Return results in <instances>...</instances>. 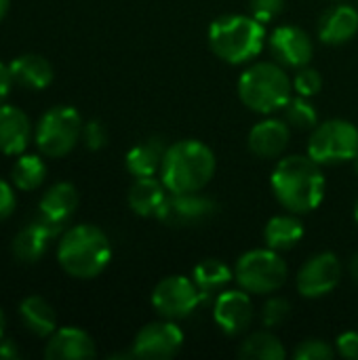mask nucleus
<instances>
[{"label":"nucleus","mask_w":358,"mask_h":360,"mask_svg":"<svg viewBox=\"0 0 358 360\" xmlns=\"http://www.w3.org/2000/svg\"><path fill=\"white\" fill-rule=\"evenodd\" d=\"M19 316L23 327L36 338H49L57 329V316L53 306L38 295H30L21 302Z\"/></svg>","instance_id":"26"},{"label":"nucleus","mask_w":358,"mask_h":360,"mask_svg":"<svg viewBox=\"0 0 358 360\" xmlns=\"http://www.w3.org/2000/svg\"><path fill=\"white\" fill-rule=\"evenodd\" d=\"M19 356H21V352L17 350L15 342H0V359L17 360Z\"/></svg>","instance_id":"38"},{"label":"nucleus","mask_w":358,"mask_h":360,"mask_svg":"<svg viewBox=\"0 0 358 360\" xmlns=\"http://www.w3.org/2000/svg\"><path fill=\"white\" fill-rule=\"evenodd\" d=\"M203 302L205 300L194 281L181 274L165 276L152 291V306L156 314L169 321L188 319Z\"/></svg>","instance_id":"9"},{"label":"nucleus","mask_w":358,"mask_h":360,"mask_svg":"<svg viewBox=\"0 0 358 360\" xmlns=\"http://www.w3.org/2000/svg\"><path fill=\"white\" fill-rule=\"evenodd\" d=\"M283 118L287 120L289 127L300 129V131H312L319 124V114L314 105L310 103L308 97H291L287 105L283 108Z\"/></svg>","instance_id":"29"},{"label":"nucleus","mask_w":358,"mask_h":360,"mask_svg":"<svg viewBox=\"0 0 358 360\" xmlns=\"http://www.w3.org/2000/svg\"><path fill=\"white\" fill-rule=\"evenodd\" d=\"M32 137V122L27 114L11 103L0 105V152L6 156H21Z\"/></svg>","instance_id":"18"},{"label":"nucleus","mask_w":358,"mask_h":360,"mask_svg":"<svg viewBox=\"0 0 358 360\" xmlns=\"http://www.w3.org/2000/svg\"><path fill=\"white\" fill-rule=\"evenodd\" d=\"M304 224L295 213H283V215H274L268 219L266 228H264V243L266 247L283 253L289 251L293 247H298V243L304 238Z\"/></svg>","instance_id":"24"},{"label":"nucleus","mask_w":358,"mask_h":360,"mask_svg":"<svg viewBox=\"0 0 358 360\" xmlns=\"http://www.w3.org/2000/svg\"><path fill=\"white\" fill-rule=\"evenodd\" d=\"M80 139H82V143L89 150L97 152V150H101L108 143V131H106V127L99 120H91V122H87L82 127V137Z\"/></svg>","instance_id":"34"},{"label":"nucleus","mask_w":358,"mask_h":360,"mask_svg":"<svg viewBox=\"0 0 358 360\" xmlns=\"http://www.w3.org/2000/svg\"><path fill=\"white\" fill-rule=\"evenodd\" d=\"M354 219H357V224H358V200H357V205H354Z\"/></svg>","instance_id":"43"},{"label":"nucleus","mask_w":358,"mask_h":360,"mask_svg":"<svg viewBox=\"0 0 358 360\" xmlns=\"http://www.w3.org/2000/svg\"><path fill=\"white\" fill-rule=\"evenodd\" d=\"M289 316H291V304H289V300H285L281 295L270 297L262 308V323L266 329L281 327Z\"/></svg>","instance_id":"30"},{"label":"nucleus","mask_w":358,"mask_h":360,"mask_svg":"<svg viewBox=\"0 0 358 360\" xmlns=\"http://www.w3.org/2000/svg\"><path fill=\"white\" fill-rule=\"evenodd\" d=\"M192 281L198 287L203 300H215L234 281V270L219 259H203L192 270Z\"/></svg>","instance_id":"25"},{"label":"nucleus","mask_w":358,"mask_h":360,"mask_svg":"<svg viewBox=\"0 0 358 360\" xmlns=\"http://www.w3.org/2000/svg\"><path fill=\"white\" fill-rule=\"evenodd\" d=\"M217 169L213 150L198 139H179L165 152L160 179L171 194L200 192L209 186Z\"/></svg>","instance_id":"2"},{"label":"nucleus","mask_w":358,"mask_h":360,"mask_svg":"<svg viewBox=\"0 0 358 360\" xmlns=\"http://www.w3.org/2000/svg\"><path fill=\"white\" fill-rule=\"evenodd\" d=\"M348 274L352 276V281L358 285V253L350 257V264H348Z\"/></svg>","instance_id":"39"},{"label":"nucleus","mask_w":358,"mask_h":360,"mask_svg":"<svg viewBox=\"0 0 358 360\" xmlns=\"http://www.w3.org/2000/svg\"><path fill=\"white\" fill-rule=\"evenodd\" d=\"M15 205H17V198H15V192H13L11 184L0 179V221L13 215Z\"/></svg>","instance_id":"36"},{"label":"nucleus","mask_w":358,"mask_h":360,"mask_svg":"<svg viewBox=\"0 0 358 360\" xmlns=\"http://www.w3.org/2000/svg\"><path fill=\"white\" fill-rule=\"evenodd\" d=\"M333 2H340V0H333Z\"/></svg>","instance_id":"44"},{"label":"nucleus","mask_w":358,"mask_h":360,"mask_svg":"<svg viewBox=\"0 0 358 360\" xmlns=\"http://www.w3.org/2000/svg\"><path fill=\"white\" fill-rule=\"evenodd\" d=\"M335 352L342 359L358 360V331H344L335 340Z\"/></svg>","instance_id":"35"},{"label":"nucleus","mask_w":358,"mask_h":360,"mask_svg":"<svg viewBox=\"0 0 358 360\" xmlns=\"http://www.w3.org/2000/svg\"><path fill=\"white\" fill-rule=\"evenodd\" d=\"M268 44L266 23L249 15H222L209 25V46L230 65L253 61Z\"/></svg>","instance_id":"3"},{"label":"nucleus","mask_w":358,"mask_h":360,"mask_svg":"<svg viewBox=\"0 0 358 360\" xmlns=\"http://www.w3.org/2000/svg\"><path fill=\"white\" fill-rule=\"evenodd\" d=\"M78 209V192L70 181H59L51 186L44 196L40 198L38 217H42L46 224H51L57 232L65 228V224L72 219V215Z\"/></svg>","instance_id":"17"},{"label":"nucleus","mask_w":358,"mask_h":360,"mask_svg":"<svg viewBox=\"0 0 358 360\" xmlns=\"http://www.w3.org/2000/svg\"><path fill=\"white\" fill-rule=\"evenodd\" d=\"M215 213H217V205L213 198L200 192H184V194H169L156 219H160L171 228H192L209 221Z\"/></svg>","instance_id":"12"},{"label":"nucleus","mask_w":358,"mask_h":360,"mask_svg":"<svg viewBox=\"0 0 358 360\" xmlns=\"http://www.w3.org/2000/svg\"><path fill=\"white\" fill-rule=\"evenodd\" d=\"M335 348L325 342V340H319V338H312V340H304L302 344H298L295 352H293V359L295 360H331L335 359Z\"/></svg>","instance_id":"31"},{"label":"nucleus","mask_w":358,"mask_h":360,"mask_svg":"<svg viewBox=\"0 0 358 360\" xmlns=\"http://www.w3.org/2000/svg\"><path fill=\"white\" fill-rule=\"evenodd\" d=\"M255 310L251 293L245 289H226L213 302V321L230 338L245 333L253 323Z\"/></svg>","instance_id":"14"},{"label":"nucleus","mask_w":358,"mask_h":360,"mask_svg":"<svg viewBox=\"0 0 358 360\" xmlns=\"http://www.w3.org/2000/svg\"><path fill=\"white\" fill-rule=\"evenodd\" d=\"M289 266L283 255L270 247L243 253L234 266V281L251 295H272L285 287Z\"/></svg>","instance_id":"6"},{"label":"nucleus","mask_w":358,"mask_h":360,"mask_svg":"<svg viewBox=\"0 0 358 360\" xmlns=\"http://www.w3.org/2000/svg\"><path fill=\"white\" fill-rule=\"evenodd\" d=\"M238 99L255 114L270 116L293 97V80L279 61H255L238 78Z\"/></svg>","instance_id":"5"},{"label":"nucleus","mask_w":358,"mask_h":360,"mask_svg":"<svg viewBox=\"0 0 358 360\" xmlns=\"http://www.w3.org/2000/svg\"><path fill=\"white\" fill-rule=\"evenodd\" d=\"M342 274L344 268L335 253H317L300 268L295 276L298 293L306 300H321L338 289V285L342 283Z\"/></svg>","instance_id":"10"},{"label":"nucleus","mask_w":358,"mask_h":360,"mask_svg":"<svg viewBox=\"0 0 358 360\" xmlns=\"http://www.w3.org/2000/svg\"><path fill=\"white\" fill-rule=\"evenodd\" d=\"M270 186L279 205L295 215L319 209L327 190L321 165L308 154L281 156L272 171Z\"/></svg>","instance_id":"1"},{"label":"nucleus","mask_w":358,"mask_h":360,"mask_svg":"<svg viewBox=\"0 0 358 360\" xmlns=\"http://www.w3.org/2000/svg\"><path fill=\"white\" fill-rule=\"evenodd\" d=\"M323 89V76L319 70L310 68V65H304L298 70L295 78H293V91L302 97H314L319 95V91Z\"/></svg>","instance_id":"32"},{"label":"nucleus","mask_w":358,"mask_h":360,"mask_svg":"<svg viewBox=\"0 0 358 360\" xmlns=\"http://www.w3.org/2000/svg\"><path fill=\"white\" fill-rule=\"evenodd\" d=\"M82 118L72 105H55L44 112L36 124V146L49 158L70 154L82 137Z\"/></svg>","instance_id":"8"},{"label":"nucleus","mask_w":358,"mask_h":360,"mask_svg":"<svg viewBox=\"0 0 358 360\" xmlns=\"http://www.w3.org/2000/svg\"><path fill=\"white\" fill-rule=\"evenodd\" d=\"M184 348V331L175 321L162 319L139 329L133 342L131 356L143 360H169Z\"/></svg>","instance_id":"11"},{"label":"nucleus","mask_w":358,"mask_h":360,"mask_svg":"<svg viewBox=\"0 0 358 360\" xmlns=\"http://www.w3.org/2000/svg\"><path fill=\"white\" fill-rule=\"evenodd\" d=\"M97 354L93 338L78 327L55 329L49 335L44 359L49 360H84Z\"/></svg>","instance_id":"16"},{"label":"nucleus","mask_w":358,"mask_h":360,"mask_svg":"<svg viewBox=\"0 0 358 360\" xmlns=\"http://www.w3.org/2000/svg\"><path fill=\"white\" fill-rule=\"evenodd\" d=\"M8 70H11L13 82L30 91L46 89L53 82V65L42 55H36V53L17 57L8 65Z\"/></svg>","instance_id":"22"},{"label":"nucleus","mask_w":358,"mask_h":360,"mask_svg":"<svg viewBox=\"0 0 358 360\" xmlns=\"http://www.w3.org/2000/svg\"><path fill=\"white\" fill-rule=\"evenodd\" d=\"M268 49L274 57L285 68H304L310 65L314 57V42L310 34L298 25H279L268 34Z\"/></svg>","instance_id":"13"},{"label":"nucleus","mask_w":358,"mask_h":360,"mask_svg":"<svg viewBox=\"0 0 358 360\" xmlns=\"http://www.w3.org/2000/svg\"><path fill=\"white\" fill-rule=\"evenodd\" d=\"M13 84H15V82H13V76H11L8 65H4V63L0 61V105L6 101V97H8Z\"/></svg>","instance_id":"37"},{"label":"nucleus","mask_w":358,"mask_h":360,"mask_svg":"<svg viewBox=\"0 0 358 360\" xmlns=\"http://www.w3.org/2000/svg\"><path fill=\"white\" fill-rule=\"evenodd\" d=\"M8 4H11V0H0V21L4 19V15L8 11Z\"/></svg>","instance_id":"40"},{"label":"nucleus","mask_w":358,"mask_h":360,"mask_svg":"<svg viewBox=\"0 0 358 360\" xmlns=\"http://www.w3.org/2000/svg\"><path fill=\"white\" fill-rule=\"evenodd\" d=\"M285 8V0H249V11L262 23L274 21Z\"/></svg>","instance_id":"33"},{"label":"nucleus","mask_w":358,"mask_h":360,"mask_svg":"<svg viewBox=\"0 0 358 360\" xmlns=\"http://www.w3.org/2000/svg\"><path fill=\"white\" fill-rule=\"evenodd\" d=\"M238 356L245 360H283L287 350L272 329L251 333L238 348Z\"/></svg>","instance_id":"27"},{"label":"nucleus","mask_w":358,"mask_h":360,"mask_svg":"<svg viewBox=\"0 0 358 360\" xmlns=\"http://www.w3.org/2000/svg\"><path fill=\"white\" fill-rule=\"evenodd\" d=\"M169 190L162 184V179L152 177H135V181L129 188V207L133 213L141 217H158L160 209L165 207L169 198Z\"/></svg>","instance_id":"21"},{"label":"nucleus","mask_w":358,"mask_h":360,"mask_svg":"<svg viewBox=\"0 0 358 360\" xmlns=\"http://www.w3.org/2000/svg\"><path fill=\"white\" fill-rule=\"evenodd\" d=\"M358 34V11L352 4H335L327 8L319 21V38L329 46L350 42Z\"/></svg>","instance_id":"19"},{"label":"nucleus","mask_w":358,"mask_h":360,"mask_svg":"<svg viewBox=\"0 0 358 360\" xmlns=\"http://www.w3.org/2000/svg\"><path fill=\"white\" fill-rule=\"evenodd\" d=\"M44 177H46V165L36 154H21L13 165L11 179L19 190H36L42 186Z\"/></svg>","instance_id":"28"},{"label":"nucleus","mask_w":358,"mask_h":360,"mask_svg":"<svg viewBox=\"0 0 358 360\" xmlns=\"http://www.w3.org/2000/svg\"><path fill=\"white\" fill-rule=\"evenodd\" d=\"M167 148L169 146L160 137H150V139L133 146L127 154V160H124L127 171L133 177H152V175L160 173Z\"/></svg>","instance_id":"23"},{"label":"nucleus","mask_w":358,"mask_h":360,"mask_svg":"<svg viewBox=\"0 0 358 360\" xmlns=\"http://www.w3.org/2000/svg\"><path fill=\"white\" fill-rule=\"evenodd\" d=\"M358 154V129L350 120L331 118L319 122L308 139V156L321 167L352 162Z\"/></svg>","instance_id":"7"},{"label":"nucleus","mask_w":358,"mask_h":360,"mask_svg":"<svg viewBox=\"0 0 358 360\" xmlns=\"http://www.w3.org/2000/svg\"><path fill=\"white\" fill-rule=\"evenodd\" d=\"M61 232H57L51 224H46L42 217H36L32 224H27L13 240V255L21 264H36L44 253L53 238H57Z\"/></svg>","instance_id":"20"},{"label":"nucleus","mask_w":358,"mask_h":360,"mask_svg":"<svg viewBox=\"0 0 358 360\" xmlns=\"http://www.w3.org/2000/svg\"><path fill=\"white\" fill-rule=\"evenodd\" d=\"M352 165H354V173H357V175H358V154H357V158L352 160Z\"/></svg>","instance_id":"42"},{"label":"nucleus","mask_w":358,"mask_h":360,"mask_svg":"<svg viewBox=\"0 0 358 360\" xmlns=\"http://www.w3.org/2000/svg\"><path fill=\"white\" fill-rule=\"evenodd\" d=\"M289 139L291 127L285 118H264L249 131L247 146L253 156L272 160L285 154V150L289 148Z\"/></svg>","instance_id":"15"},{"label":"nucleus","mask_w":358,"mask_h":360,"mask_svg":"<svg viewBox=\"0 0 358 360\" xmlns=\"http://www.w3.org/2000/svg\"><path fill=\"white\" fill-rule=\"evenodd\" d=\"M2 331H4V314L0 310V340H2Z\"/></svg>","instance_id":"41"},{"label":"nucleus","mask_w":358,"mask_h":360,"mask_svg":"<svg viewBox=\"0 0 358 360\" xmlns=\"http://www.w3.org/2000/svg\"><path fill=\"white\" fill-rule=\"evenodd\" d=\"M57 259L65 274L91 281L108 268L112 259V245L101 228L93 224H78L61 234Z\"/></svg>","instance_id":"4"}]
</instances>
